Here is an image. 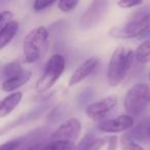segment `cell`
Wrapping results in <instances>:
<instances>
[{
	"label": "cell",
	"mask_w": 150,
	"mask_h": 150,
	"mask_svg": "<svg viewBox=\"0 0 150 150\" xmlns=\"http://www.w3.org/2000/svg\"><path fill=\"white\" fill-rule=\"evenodd\" d=\"M150 28V3L134 11L125 24L111 28L109 35L115 39H129L146 33Z\"/></svg>",
	"instance_id": "cell-1"
},
{
	"label": "cell",
	"mask_w": 150,
	"mask_h": 150,
	"mask_svg": "<svg viewBox=\"0 0 150 150\" xmlns=\"http://www.w3.org/2000/svg\"><path fill=\"white\" fill-rule=\"evenodd\" d=\"M135 52L131 47L119 46L113 52L108 65V82L111 86H117L127 77L133 64Z\"/></svg>",
	"instance_id": "cell-2"
},
{
	"label": "cell",
	"mask_w": 150,
	"mask_h": 150,
	"mask_svg": "<svg viewBox=\"0 0 150 150\" xmlns=\"http://www.w3.org/2000/svg\"><path fill=\"white\" fill-rule=\"evenodd\" d=\"M48 31L45 27H36L26 35L23 42L25 61L35 63L45 52L48 45Z\"/></svg>",
	"instance_id": "cell-3"
},
{
	"label": "cell",
	"mask_w": 150,
	"mask_h": 150,
	"mask_svg": "<svg viewBox=\"0 0 150 150\" xmlns=\"http://www.w3.org/2000/svg\"><path fill=\"white\" fill-rule=\"evenodd\" d=\"M125 109L127 115L139 117L150 106V86L147 83H137L127 92Z\"/></svg>",
	"instance_id": "cell-4"
},
{
	"label": "cell",
	"mask_w": 150,
	"mask_h": 150,
	"mask_svg": "<svg viewBox=\"0 0 150 150\" xmlns=\"http://www.w3.org/2000/svg\"><path fill=\"white\" fill-rule=\"evenodd\" d=\"M65 70V58L60 54H54L48 59L43 72L36 82L35 90L37 93H44L52 88L62 76Z\"/></svg>",
	"instance_id": "cell-5"
},
{
	"label": "cell",
	"mask_w": 150,
	"mask_h": 150,
	"mask_svg": "<svg viewBox=\"0 0 150 150\" xmlns=\"http://www.w3.org/2000/svg\"><path fill=\"white\" fill-rule=\"evenodd\" d=\"M109 6L108 1L105 0H96L93 1L86 11L82 13L79 20V27L81 30H90L97 25L102 20L107 13Z\"/></svg>",
	"instance_id": "cell-6"
},
{
	"label": "cell",
	"mask_w": 150,
	"mask_h": 150,
	"mask_svg": "<svg viewBox=\"0 0 150 150\" xmlns=\"http://www.w3.org/2000/svg\"><path fill=\"white\" fill-rule=\"evenodd\" d=\"M81 132V122L75 117L67 119L63 122L50 137V142L63 141L74 143L78 139Z\"/></svg>",
	"instance_id": "cell-7"
},
{
	"label": "cell",
	"mask_w": 150,
	"mask_h": 150,
	"mask_svg": "<svg viewBox=\"0 0 150 150\" xmlns=\"http://www.w3.org/2000/svg\"><path fill=\"white\" fill-rule=\"evenodd\" d=\"M117 105L116 96H108L91 103L86 108V114L93 120H100L106 117Z\"/></svg>",
	"instance_id": "cell-8"
},
{
	"label": "cell",
	"mask_w": 150,
	"mask_h": 150,
	"mask_svg": "<svg viewBox=\"0 0 150 150\" xmlns=\"http://www.w3.org/2000/svg\"><path fill=\"white\" fill-rule=\"evenodd\" d=\"M135 125V119L129 115H119L112 119H108L99 125L98 129L99 131L103 133L108 134H117V133H123L129 129H133Z\"/></svg>",
	"instance_id": "cell-9"
},
{
	"label": "cell",
	"mask_w": 150,
	"mask_h": 150,
	"mask_svg": "<svg viewBox=\"0 0 150 150\" xmlns=\"http://www.w3.org/2000/svg\"><path fill=\"white\" fill-rule=\"evenodd\" d=\"M99 66V59L96 57H92L86 60L76 70L73 72L69 79V86H74L86 79L88 76H90L93 72Z\"/></svg>",
	"instance_id": "cell-10"
},
{
	"label": "cell",
	"mask_w": 150,
	"mask_h": 150,
	"mask_svg": "<svg viewBox=\"0 0 150 150\" xmlns=\"http://www.w3.org/2000/svg\"><path fill=\"white\" fill-rule=\"evenodd\" d=\"M22 98L23 94L21 92H15L6 96L2 101H0V117H6L11 114L20 104Z\"/></svg>",
	"instance_id": "cell-11"
},
{
	"label": "cell",
	"mask_w": 150,
	"mask_h": 150,
	"mask_svg": "<svg viewBox=\"0 0 150 150\" xmlns=\"http://www.w3.org/2000/svg\"><path fill=\"white\" fill-rule=\"evenodd\" d=\"M32 76V73L28 70H24L19 75H16L13 77L5 79L4 82L2 83V90L6 93L13 92V91L18 90L19 88L23 86L30 80Z\"/></svg>",
	"instance_id": "cell-12"
},
{
	"label": "cell",
	"mask_w": 150,
	"mask_h": 150,
	"mask_svg": "<svg viewBox=\"0 0 150 150\" xmlns=\"http://www.w3.org/2000/svg\"><path fill=\"white\" fill-rule=\"evenodd\" d=\"M109 138H98L94 134H88L78 145L77 150H101L107 143Z\"/></svg>",
	"instance_id": "cell-13"
},
{
	"label": "cell",
	"mask_w": 150,
	"mask_h": 150,
	"mask_svg": "<svg viewBox=\"0 0 150 150\" xmlns=\"http://www.w3.org/2000/svg\"><path fill=\"white\" fill-rule=\"evenodd\" d=\"M47 142L45 141V138L43 135H40V133L30 134L23 140L21 146L18 148V150H41Z\"/></svg>",
	"instance_id": "cell-14"
},
{
	"label": "cell",
	"mask_w": 150,
	"mask_h": 150,
	"mask_svg": "<svg viewBox=\"0 0 150 150\" xmlns=\"http://www.w3.org/2000/svg\"><path fill=\"white\" fill-rule=\"evenodd\" d=\"M19 31V23L15 20L8 23L1 31H0V50H3L7 44L11 43L15 38L16 34Z\"/></svg>",
	"instance_id": "cell-15"
},
{
	"label": "cell",
	"mask_w": 150,
	"mask_h": 150,
	"mask_svg": "<svg viewBox=\"0 0 150 150\" xmlns=\"http://www.w3.org/2000/svg\"><path fill=\"white\" fill-rule=\"evenodd\" d=\"M135 58L141 64H147L150 62V39L142 42L135 52Z\"/></svg>",
	"instance_id": "cell-16"
},
{
	"label": "cell",
	"mask_w": 150,
	"mask_h": 150,
	"mask_svg": "<svg viewBox=\"0 0 150 150\" xmlns=\"http://www.w3.org/2000/svg\"><path fill=\"white\" fill-rule=\"evenodd\" d=\"M76 146L74 143L63 141H48L45 145L42 147L41 150H75Z\"/></svg>",
	"instance_id": "cell-17"
},
{
	"label": "cell",
	"mask_w": 150,
	"mask_h": 150,
	"mask_svg": "<svg viewBox=\"0 0 150 150\" xmlns=\"http://www.w3.org/2000/svg\"><path fill=\"white\" fill-rule=\"evenodd\" d=\"M120 147L121 150H144L140 144H138L135 140L131 138L129 134H123L120 138Z\"/></svg>",
	"instance_id": "cell-18"
},
{
	"label": "cell",
	"mask_w": 150,
	"mask_h": 150,
	"mask_svg": "<svg viewBox=\"0 0 150 150\" xmlns=\"http://www.w3.org/2000/svg\"><path fill=\"white\" fill-rule=\"evenodd\" d=\"M24 71V69L22 68V66L17 62H11L8 63L4 66L3 68V76L6 79L11 78L16 75H19L20 73H22Z\"/></svg>",
	"instance_id": "cell-19"
},
{
	"label": "cell",
	"mask_w": 150,
	"mask_h": 150,
	"mask_svg": "<svg viewBox=\"0 0 150 150\" xmlns=\"http://www.w3.org/2000/svg\"><path fill=\"white\" fill-rule=\"evenodd\" d=\"M78 5V1H67V0H61L58 2V8L63 13H69L72 11L75 7Z\"/></svg>",
	"instance_id": "cell-20"
},
{
	"label": "cell",
	"mask_w": 150,
	"mask_h": 150,
	"mask_svg": "<svg viewBox=\"0 0 150 150\" xmlns=\"http://www.w3.org/2000/svg\"><path fill=\"white\" fill-rule=\"evenodd\" d=\"M22 142H23V139H22V138L7 141V142H5V143L0 145V150H18V148L21 146Z\"/></svg>",
	"instance_id": "cell-21"
},
{
	"label": "cell",
	"mask_w": 150,
	"mask_h": 150,
	"mask_svg": "<svg viewBox=\"0 0 150 150\" xmlns=\"http://www.w3.org/2000/svg\"><path fill=\"white\" fill-rule=\"evenodd\" d=\"M13 13L9 11H1L0 13V31L5 27L8 23L13 21Z\"/></svg>",
	"instance_id": "cell-22"
},
{
	"label": "cell",
	"mask_w": 150,
	"mask_h": 150,
	"mask_svg": "<svg viewBox=\"0 0 150 150\" xmlns=\"http://www.w3.org/2000/svg\"><path fill=\"white\" fill-rule=\"evenodd\" d=\"M54 3H56V1H40V0H37L33 3V9L36 11H41L50 7Z\"/></svg>",
	"instance_id": "cell-23"
},
{
	"label": "cell",
	"mask_w": 150,
	"mask_h": 150,
	"mask_svg": "<svg viewBox=\"0 0 150 150\" xmlns=\"http://www.w3.org/2000/svg\"><path fill=\"white\" fill-rule=\"evenodd\" d=\"M117 4L121 7V8H131V7H135L138 5H142L143 2L142 1H135V0H121L118 1Z\"/></svg>",
	"instance_id": "cell-24"
},
{
	"label": "cell",
	"mask_w": 150,
	"mask_h": 150,
	"mask_svg": "<svg viewBox=\"0 0 150 150\" xmlns=\"http://www.w3.org/2000/svg\"><path fill=\"white\" fill-rule=\"evenodd\" d=\"M116 137L114 136H111L109 137L108 139V146H109V149L108 150H115V147H116Z\"/></svg>",
	"instance_id": "cell-25"
},
{
	"label": "cell",
	"mask_w": 150,
	"mask_h": 150,
	"mask_svg": "<svg viewBox=\"0 0 150 150\" xmlns=\"http://www.w3.org/2000/svg\"><path fill=\"white\" fill-rule=\"evenodd\" d=\"M147 135H148V137L150 138V127H148V132H147Z\"/></svg>",
	"instance_id": "cell-26"
},
{
	"label": "cell",
	"mask_w": 150,
	"mask_h": 150,
	"mask_svg": "<svg viewBox=\"0 0 150 150\" xmlns=\"http://www.w3.org/2000/svg\"><path fill=\"white\" fill-rule=\"evenodd\" d=\"M149 80H150V73H149Z\"/></svg>",
	"instance_id": "cell-27"
}]
</instances>
